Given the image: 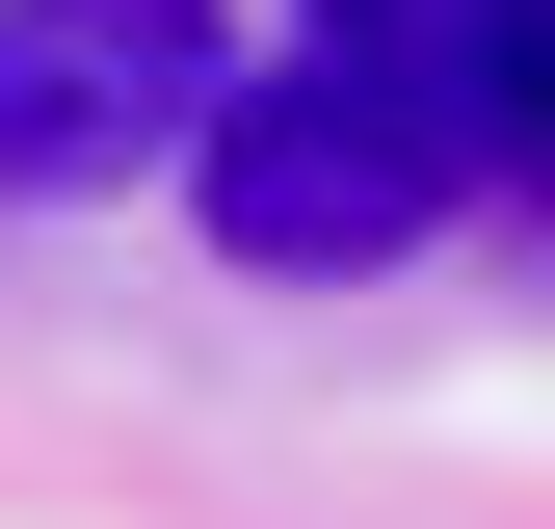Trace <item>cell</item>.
<instances>
[{
  "mask_svg": "<svg viewBox=\"0 0 555 529\" xmlns=\"http://www.w3.org/2000/svg\"><path fill=\"white\" fill-rule=\"evenodd\" d=\"M292 53H318V80H371L450 185L555 212V0H292Z\"/></svg>",
  "mask_w": 555,
  "mask_h": 529,
  "instance_id": "obj_3",
  "label": "cell"
},
{
  "mask_svg": "<svg viewBox=\"0 0 555 529\" xmlns=\"http://www.w3.org/2000/svg\"><path fill=\"white\" fill-rule=\"evenodd\" d=\"M159 185L212 212V264H264V292H371V264H424V212H450V159L371 80H318V53H238Z\"/></svg>",
  "mask_w": 555,
  "mask_h": 529,
  "instance_id": "obj_1",
  "label": "cell"
},
{
  "mask_svg": "<svg viewBox=\"0 0 555 529\" xmlns=\"http://www.w3.org/2000/svg\"><path fill=\"white\" fill-rule=\"evenodd\" d=\"M238 80V0H0V212H106Z\"/></svg>",
  "mask_w": 555,
  "mask_h": 529,
  "instance_id": "obj_2",
  "label": "cell"
}]
</instances>
